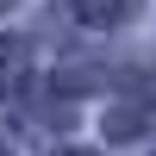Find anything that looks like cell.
I'll list each match as a JSON object with an SVG mask.
<instances>
[{
	"mask_svg": "<svg viewBox=\"0 0 156 156\" xmlns=\"http://www.w3.org/2000/svg\"><path fill=\"white\" fill-rule=\"evenodd\" d=\"M150 125H156V75H137L131 94L112 100V112H106V137H112V144H125V137H144Z\"/></svg>",
	"mask_w": 156,
	"mask_h": 156,
	"instance_id": "obj_1",
	"label": "cell"
},
{
	"mask_svg": "<svg viewBox=\"0 0 156 156\" xmlns=\"http://www.w3.org/2000/svg\"><path fill=\"white\" fill-rule=\"evenodd\" d=\"M25 69H31V44H25V37H0V100H12L25 87Z\"/></svg>",
	"mask_w": 156,
	"mask_h": 156,
	"instance_id": "obj_2",
	"label": "cell"
},
{
	"mask_svg": "<svg viewBox=\"0 0 156 156\" xmlns=\"http://www.w3.org/2000/svg\"><path fill=\"white\" fill-rule=\"evenodd\" d=\"M75 19L81 25H119L125 19V0H75Z\"/></svg>",
	"mask_w": 156,
	"mask_h": 156,
	"instance_id": "obj_3",
	"label": "cell"
},
{
	"mask_svg": "<svg viewBox=\"0 0 156 156\" xmlns=\"http://www.w3.org/2000/svg\"><path fill=\"white\" fill-rule=\"evenodd\" d=\"M56 156H94V150H56Z\"/></svg>",
	"mask_w": 156,
	"mask_h": 156,
	"instance_id": "obj_4",
	"label": "cell"
}]
</instances>
